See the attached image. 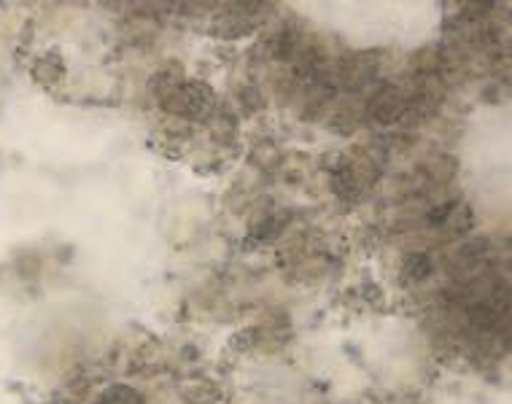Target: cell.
I'll return each mask as SVG.
<instances>
[{
    "label": "cell",
    "mask_w": 512,
    "mask_h": 404,
    "mask_svg": "<svg viewBox=\"0 0 512 404\" xmlns=\"http://www.w3.org/2000/svg\"><path fill=\"white\" fill-rule=\"evenodd\" d=\"M162 106L173 111V114L186 116V119H203V116H208V111L213 106V92L205 84H197V81H181L162 100Z\"/></svg>",
    "instance_id": "obj_1"
},
{
    "label": "cell",
    "mask_w": 512,
    "mask_h": 404,
    "mask_svg": "<svg viewBox=\"0 0 512 404\" xmlns=\"http://www.w3.org/2000/svg\"><path fill=\"white\" fill-rule=\"evenodd\" d=\"M370 111L372 116L383 124L399 122L407 111L405 95L399 92V87H391V84H383V87L375 89V95L370 97Z\"/></svg>",
    "instance_id": "obj_2"
},
{
    "label": "cell",
    "mask_w": 512,
    "mask_h": 404,
    "mask_svg": "<svg viewBox=\"0 0 512 404\" xmlns=\"http://www.w3.org/2000/svg\"><path fill=\"white\" fill-rule=\"evenodd\" d=\"M340 73H343L345 87H362V84H367L375 76V60L370 62V54H356L354 60L345 62Z\"/></svg>",
    "instance_id": "obj_3"
},
{
    "label": "cell",
    "mask_w": 512,
    "mask_h": 404,
    "mask_svg": "<svg viewBox=\"0 0 512 404\" xmlns=\"http://www.w3.org/2000/svg\"><path fill=\"white\" fill-rule=\"evenodd\" d=\"M432 270H434V264L426 254H407V259H405L407 281H415V283L426 281V278L432 275Z\"/></svg>",
    "instance_id": "obj_4"
},
{
    "label": "cell",
    "mask_w": 512,
    "mask_h": 404,
    "mask_svg": "<svg viewBox=\"0 0 512 404\" xmlns=\"http://www.w3.org/2000/svg\"><path fill=\"white\" fill-rule=\"evenodd\" d=\"M98 404H143V396L130 386H111L103 391Z\"/></svg>",
    "instance_id": "obj_5"
}]
</instances>
